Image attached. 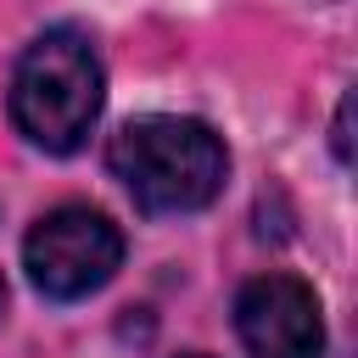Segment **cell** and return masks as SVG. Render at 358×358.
I'll return each mask as SVG.
<instances>
[{
    "label": "cell",
    "instance_id": "obj_7",
    "mask_svg": "<svg viewBox=\"0 0 358 358\" xmlns=\"http://www.w3.org/2000/svg\"><path fill=\"white\" fill-rule=\"evenodd\" d=\"M190 358H201V352H190Z\"/></svg>",
    "mask_w": 358,
    "mask_h": 358
},
{
    "label": "cell",
    "instance_id": "obj_5",
    "mask_svg": "<svg viewBox=\"0 0 358 358\" xmlns=\"http://www.w3.org/2000/svg\"><path fill=\"white\" fill-rule=\"evenodd\" d=\"M347 117H352V101H341V112H336V157H341V162L352 157V140H347Z\"/></svg>",
    "mask_w": 358,
    "mask_h": 358
},
{
    "label": "cell",
    "instance_id": "obj_3",
    "mask_svg": "<svg viewBox=\"0 0 358 358\" xmlns=\"http://www.w3.org/2000/svg\"><path fill=\"white\" fill-rule=\"evenodd\" d=\"M117 263H123V229L106 213L78 207V201L50 207L22 241L28 280L56 302H78V296L101 291L117 274Z\"/></svg>",
    "mask_w": 358,
    "mask_h": 358
},
{
    "label": "cell",
    "instance_id": "obj_4",
    "mask_svg": "<svg viewBox=\"0 0 358 358\" xmlns=\"http://www.w3.org/2000/svg\"><path fill=\"white\" fill-rule=\"evenodd\" d=\"M235 330L252 358H319L324 319L319 296L296 274H257L235 296Z\"/></svg>",
    "mask_w": 358,
    "mask_h": 358
},
{
    "label": "cell",
    "instance_id": "obj_6",
    "mask_svg": "<svg viewBox=\"0 0 358 358\" xmlns=\"http://www.w3.org/2000/svg\"><path fill=\"white\" fill-rule=\"evenodd\" d=\"M0 308H6V285H0Z\"/></svg>",
    "mask_w": 358,
    "mask_h": 358
},
{
    "label": "cell",
    "instance_id": "obj_2",
    "mask_svg": "<svg viewBox=\"0 0 358 358\" xmlns=\"http://www.w3.org/2000/svg\"><path fill=\"white\" fill-rule=\"evenodd\" d=\"M112 173L145 213H196L224 190V140L196 117H134L106 145Z\"/></svg>",
    "mask_w": 358,
    "mask_h": 358
},
{
    "label": "cell",
    "instance_id": "obj_1",
    "mask_svg": "<svg viewBox=\"0 0 358 358\" xmlns=\"http://www.w3.org/2000/svg\"><path fill=\"white\" fill-rule=\"evenodd\" d=\"M106 101L101 56L78 28H45L11 73V123L39 151H78Z\"/></svg>",
    "mask_w": 358,
    "mask_h": 358
}]
</instances>
